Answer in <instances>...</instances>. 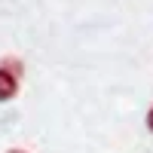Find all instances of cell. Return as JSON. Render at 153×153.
Wrapping results in <instances>:
<instances>
[{
    "label": "cell",
    "mask_w": 153,
    "mask_h": 153,
    "mask_svg": "<svg viewBox=\"0 0 153 153\" xmlns=\"http://www.w3.org/2000/svg\"><path fill=\"white\" fill-rule=\"evenodd\" d=\"M19 86H22V80L16 74H9L6 68H0V101H12L19 95Z\"/></svg>",
    "instance_id": "6da1fadb"
},
{
    "label": "cell",
    "mask_w": 153,
    "mask_h": 153,
    "mask_svg": "<svg viewBox=\"0 0 153 153\" xmlns=\"http://www.w3.org/2000/svg\"><path fill=\"white\" fill-rule=\"evenodd\" d=\"M0 68H6L9 74H16L19 80H22V74H25V65H22V58H16V55H6L3 61H0Z\"/></svg>",
    "instance_id": "7a4b0ae2"
},
{
    "label": "cell",
    "mask_w": 153,
    "mask_h": 153,
    "mask_svg": "<svg viewBox=\"0 0 153 153\" xmlns=\"http://www.w3.org/2000/svg\"><path fill=\"white\" fill-rule=\"evenodd\" d=\"M147 129L153 132V104H150V110H147Z\"/></svg>",
    "instance_id": "3957f363"
},
{
    "label": "cell",
    "mask_w": 153,
    "mask_h": 153,
    "mask_svg": "<svg viewBox=\"0 0 153 153\" xmlns=\"http://www.w3.org/2000/svg\"><path fill=\"white\" fill-rule=\"evenodd\" d=\"M6 153H31V150H25V147H9Z\"/></svg>",
    "instance_id": "277c9868"
}]
</instances>
